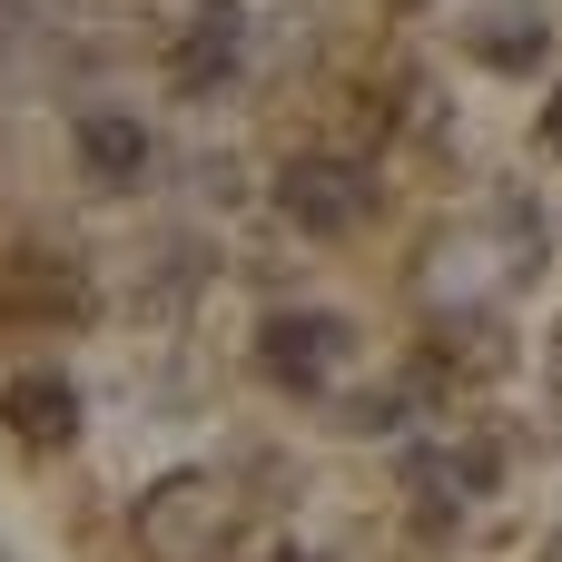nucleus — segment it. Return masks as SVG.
Masks as SVG:
<instances>
[{"mask_svg":"<svg viewBox=\"0 0 562 562\" xmlns=\"http://www.w3.org/2000/svg\"><path fill=\"white\" fill-rule=\"evenodd\" d=\"M79 168H89V188H138L148 178V128L128 109H89L79 119Z\"/></svg>","mask_w":562,"mask_h":562,"instance_id":"6","label":"nucleus"},{"mask_svg":"<svg viewBox=\"0 0 562 562\" xmlns=\"http://www.w3.org/2000/svg\"><path fill=\"white\" fill-rule=\"evenodd\" d=\"M464 59H484V69H504V79H524V69H543V59H553V20H543V10H524V0L474 10V20H464Z\"/></svg>","mask_w":562,"mask_h":562,"instance_id":"4","label":"nucleus"},{"mask_svg":"<svg viewBox=\"0 0 562 562\" xmlns=\"http://www.w3.org/2000/svg\"><path fill=\"white\" fill-rule=\"evenodd\" d=\"M553 395H562V336H553Z\"/></svg>","mask_w":562,"mask_h":562,"instance_id":"10","label":"nucleus"},{"mask_svg":"<svg viewBox=\"0 0 562 562\" xmlns=\"http://www.w3.org/2000/svg\"><path fill=\"white\" fill-rule=\"evenodd\" d=\"M227 79H237V0H207L198 30L178 40V89L207 99V89H227Z\"/></svg>","mask_w":562,"mask_h":562,"instance_id":"7","label":"nucleus"},{"mask_svg":"<svg viewBox=\"0 0 562 562\" xmlns=\"http://www.w3.org/2000/svg\"><path fill=\"white\" fill-rule=\"evenodd\" d=\"M277 562H316V553H277Z\"/></svg>","mask_w":562,"mask_h":562,"instance_id":"11","label":"nucleus"},{"mask_svg":"<svg viewBox=\"0 0 562 562\" xmlns=\"http://www.w3.org/2000/svg\"><path fill=\"white\" fill-rule=\"evenodd\" d=\"M366 207H375V178H366V158L296 148V158L277 168V217H286L296 237H316V247L356 237V227H366Z\"/></svg>","mask_w":562,"mask_h":562,"instance_id":"2","label":"nucleus"},{"mask_svg":"<svg viewBox=\"0 0 562 562\" xmlns=\"http://www.w3.org/2000/svg\"><path fill=\"white\" fill-rule=\"evenodd\" d=\"M543 148L562 158V89H553V109H543Z\"/></svg>","mask_w":562,"mask_h":562,"instance_id":"9","label":"nucleus"},{"mask_svg":"<svg viewBox=\"0 0 562 562\" xmlns=\"http://www.w3.org/2000/svg\"><path fill=\"white\" fill-rule=\"evenodd\" d=\"M128 524H138V553H148V562H217V553H227V533H237V494H227V474L188 464V474L148 484Z\"/></svg>","mask_w":562,"mask_h":562,"instance_id":"1","label":"nucleus"},{"mask_svg":"<svg viewBox=\"0 0 562 562\" xmlns=\"http://www.w3.org/2000/svg\"><path fill=\"white\" fill-rule=\"evenodd\" d=\"M0 306L40 316V326H69V316H79V277H69V267H40V257H30V267H10V277H0Z\"/></svg>","mask_w":562,"mask_h":562,"instance_id":"8","label":"nucleus"},{"mask_svg":"<svg viewBox=\"0 0 562 562\" xmlns=\"http://www.w3.org/2000/svg\"><path fill=\"white\" fill-rule=\"evenodd\" d=\"M0 425L49 454V445L79 435V385H69V375H0Z\"/></svg>","mask_w":562,"mask_h":562,"instance_id":"5","label":"nucleus"},{"mask_svg":"<svg viewBox=\"0 0 562 562\" xmlns=\"http://www.w3.org/2000/svg\"><path fill=\"white\" fill-rule=\"evenodd\" d=\"M346 356H356V326H346L336 306H277V316L257 326V366H267L286 395H326Z\"/></svg>","mask_w":562,"mask_h":562,"instance_id":"3","label":"nucleus"}]
</instances>
